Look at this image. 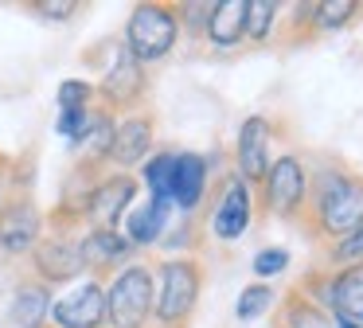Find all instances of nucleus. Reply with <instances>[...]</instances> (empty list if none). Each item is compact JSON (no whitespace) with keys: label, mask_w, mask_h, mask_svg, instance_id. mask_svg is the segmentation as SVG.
Returning a JSON list of instances; mask_svg holds the SVG:
<instances>
[{"label":"nucleus","mask_w":363,"mask_h":328,"mask_svg":"<svg viewBox=\"0 0 363 328\" xmlns=\"http://www.w3.org/2000/svg\"><path fill=\"white\" fill-rule=\"evenodd\" d=\"M141 195V184L137 176L118 168H106L94 184L86 187V199H82V215H86V226H106V231H121V219L129 215V207Z\"/></svg>","instance_id":"nucleus-9"},{"label":"nucleus","mask_w":363,"mask_h":328,"mask_svg":"<svg viewBox=\"0 0 363 328\" xmlns=\"http://www.w3.org/2000/svg\"><path fill=\"white\" fill-rule=\"evenodd\" d=\"M363 16L359 0H316L313 8V35H336V31L352 28L355 20Z\"/></svg>","instance_id":"nucleus-22"},{"label":"nucleus","mask_w":363,"mask_h":328,"mask_svg":"<svg viewBox=\"0 0 363 328\" xmlns=\"http://www.w3.org/2000/svg\"><path fill=\"white\" fill-rule=\"evenodd\" d=\"M207 192H211V164L203 153L191 148H176V164H172V184H168V203L176 215H196L203 207Z\"/></svg>","instance_id":"nucleus-15"},{"label":"nucleus","mask_w":363,"mask_h":328,"mask_svg":"<svg viewBox=\"0 0 363 328\" xmlns=\"http://www.w3.org/2000/svg\"><path fill=\"white\" fill-rule=\"evenodd\" d=\"M79 258L82 273L94 281H110L121 266H129L137 258V250L129 246V239L121 231H106V226H86L79 234Z\"/></svg>","instance_id":"nucleus-14"},{"label":"nucleus","mask_w":363,"mask_h":328,"mask_svg":"<svg viewBox=\"0 0 363 328\" xmlns=\"http://www.w3.org/2000/svg\"><path fill=\"white\" fill-rule=\"evenodd\" d=\"M285 8L277 0H246V43L250 47H269L277 43Z\"/></svg>","instance_id":"nucleus-21"},{"label":"nucleus","mask_w":363,"mask_h":328,"mask_svg":"<svg viewBox=\"0 0 363 328\" xmlns=\"http://www.w3.org/2000/svg\"><path fill=\"white\" fill-rule=\"evenodd\" d=\"M152 328H191L199 312V297L207 285V266L199 254H168L152 262Z\"/></svg>","instance_id":"nucleus-2"},{"label":"nucleus","mask_w":363,"mask_h":328,"mask_svg":"<svg viewBox=\"0 0 363 328\" xmlns=\"http://www.w3.org/2000/svg\"><path fill=\"white\" fill-rule=\"evenodd\" d=\"M328 312H332V320H347V324L363 328V262L332 270Z\"/></svg>","instance_id":"nucleus-19"},{"label":"nucleus","mask_w":363,"mask_h":328,"mask_svg":"<svg viewBox=\"0 0 363 328\" xmlns=\"http://www.w3.org/2000/svg\"><path fill=\"white\" fill-rule=\"evenodd\" d=\"M113 47V59L110 67L102 70V78L94 82V98L102 109H110L113 117H125V114H137V109H145V98H149V67H141V62L133 59V55L118 43Z\"/></svg>","instance_id":"nucleus-6"},{"label":"nucleus","mask_w":363,"mask_h":328,"mask_svg":"<svg viewBox=\"0 0 363 328\" xmlns=\"http://www.w3.org/2000/svg\"><path fill=\"white\" fill-rule=\"evenodd\" d=\"M359 262H363V226H359V231H352L347 239L320 246V266H328V270H340V266H359Z\"/></svg>","instance_id":"nucleus-26"},{"label":"nucleus","mask_w":363,"mask_h":328,"mask_svg":"<svg viewBox=\"0 0 363 328\" xmlns=\"http://www.w3.org/2000/svg\"><path fill=\"white\" fill-rule=\"evenodd\" d=\"M172 164H176V148H157L149 160L141 164V176L137 184L152 195V199H164L168 203V184H172Z\"/></svg>","instance_id":"nucleus-24"},{"label":"nucleus","mask_w":363,"mask_h":328,"mask_svg":"<svg viewBox=\"0 0 363 328\" xmlns=\"http://www.w3.org/2000/svg\"><path fill=\"white\" fill-rule=\"evenodd\" d=\"M308 176H313V164L301 153L285 148L269 160L266 180L258 184L254 199L266 215L285 219V223H301V211H305V199H308Z\"/></svg>","instance_id":"nucleus-5"},{"label":"nucleus","mask_w":363,"mask_h":328,"mask_svg":"<svg viewBox=\"0 0 363 328\" xmlns=\"http://www.w3.org/2000/svg\"><path fill=\"white\" fill-rule=\"evenodd\" d=\"M48 328H51V324H48Z\"/></svg>","instance_id":"nucleus-33"},{"label":"nucleus","mask_w":363,"mask_h":328,"mask_svg":"<svg viewBox=\"0 0 363 328\" xmlns=\"http://www.w3.org/2000/svg\"><path fill=\"white\" fill-rule=\"evenodd\" d=\"M254 211H258L254 187H246L235 172H227V176H223V184L215 187V195H211V211H207L203 231L211 234L219 246H230V242H238L246 231H250Z\"/></svg>","instance_id":"nucleus-8"},{"label":"nucleus","mask_w":363,"mask_h":328,"mask_svg":"<svg viewBox=\"0 0 363 328\" xmlns=\"http://www.w3.org/2000/svg\"><path fill=\"white\" fill-rule=\"evenodd\" d=\"M176 8H180V28H184V35H191L196 43H203L211 4H176Z\"/></svg>","instance_id":"nucleus-31"},{"label":"nucleus","mask_w":363,"mask_h":328,"mask_svg":"<svg viewBox=\"0 0 363 328\" xmlns=\"http://www.w3.org/2000/svg\"><path fill=\"white\" fill-rule=\"evenodd\" d=\"M79 234L82 231L48 226L43 239L35 242V250L28 254V273L35 281H43L48 289H67L71 281L86 278L82 273V258H79Z\"/></svg>","instance_id":"nucleus-7"},{"label":"nucleus","mask_w":363,"mask_h":328,"mask_svg":"<svg viewBox=\"0 0 363 328\" xmlns=\"http://www.w3.org/2000/svg\"><path fill=\"white\" fill-rule=\"evenodd\" d=\"M277 117L269 114H250L242 117L235 137V176L242 180L246 187L258 192V184L266 180V168L274 160V145H277Z\"/></svg>","instance_id":"nucleus-10"},{"label":"nucleus","mask_w":363,"mask_h":328,"mask_svg":"<svg viewBox=\"0 0 363 328\" xmlns=\"http://www.w3.org/2000/svg\"><path fill=\"white\" fill-rule=\"evenodd\" d=\"M51 301H55V289H48L43 281H35L32 273H24V278L16 281V289H12L9 320L16 328H48Z\"/></svg>","instance_id":"nucleus-17"},{"label":"nucleus","mask_w":363,"mask_h":328,"mask_svg":"<svg viewBox=\"0 0 363 328\" xmlns=\"http://www.w3.org/2000/svg\"><path fill=\"white\" fill-rule=\"evenodd\" d=\"M293 266V254H289V246H262L258 254L250 258V273H254V281H274V278H281L285 270Z\"/></svg>","instance_id":"nucleus-27"},{"label":"nucleus","mask_w":363,"mask_h":328,"mask_svg":"<svg viewBox=\"0 0 363 328\" xmlns=\"http://www.w3.org/2000/svg\"><path fill=\"white\" fill-rule=\"evenodd\" d=\"M51 328H106V281L79 278L55 293Z\"/></svg>","instance_id":"nucleus-12"},{"label":"nucleus","mask_w":363,"mask_h":328,"mask_svg":"<svg viewBox=\"0 0 363 328\" xmlns=\"http://www.w3.org/2000/svg\"><path fill=\"white\" fill-rule=\"evenodd\" d=\"M274 328H336V320L316 301H308L297 285H289V293L277 297L274 305Z\"/></svg>","instance_id":"nucleus-20"},{"label":"nucleus","mask_w":363,"mask_h":328,"mask_svg":"<svg viewBox=\"0 0 363 328\" xmlns=\"http://www.w3.org/2000/svg\"><path fill=\"white\" fill-rule=\"evenodd\" d=\"M313 8L316 0H305V4H289V20H281L277 28V43L281 47H297V43H313Z\"/></svg>","instance_id":"nucleus-25"},{"label":"nucleus","mask_w":363,"mask_h":328,"mask_svg":"<svg viewBox=\"0 0 363 328\" xmlns=\"http://www.w3.org/2000/svg\"><path fill=\"white\" fill-rule=\"evenodd\" d=\"M90 117H94V106L90 109H59V117H55V133L63 141H79L82 133H86V125H90Z\"/></svg>","instance_id":"nucleus-30"},{"label":"nucleus","mask_w":363,"mask_h":328,"mask_svg":"<svg viewBox=\"0 0 363 328\" xmlns=\"http://www.w3.org/2000/svg\"><path fill=\"white\" fill-rule=\"evenodd\" d=\"M172 215H176L172 203L145 195V203H133L129 215L121 219V234L129 239V246H133V250H149V246H157V242L168 234Z\"/></svg>","instance_id":"nucleus-16"},{"label":"nucleus","mask_w":363,"mask_h":328,"mask_svg":"<svg viewBox=\"0 0 363 328\" xmlns=\"http://www.w3.org/2000/svg\"><path fill=\"white\" fill-rule=\"evenodd\" d=\"M203 43L215 51H242L246 47V0H215L207 16Z\"/></svg>","instance_id":"nucleus-18"},{"label":"nucleus","mask_w":363,"mask_h":328,"mask_svg":"<svg viewBox=\"0 0 363 328\" xmlns=\"http://www.w3.org/2000/svg\"><path fill=\"white\" fill-rule=\"evenodd\" d=\"M32 16H40V20L48 23H71L74 16L82 12L79 0H32V4H24Z\"/></svg>","instance_id":"nucleus-29"},{"label":"nucleus","mask_w":363,"mask_h":328,"mask_svg":"<svg viewBox=\"0 0 363 328\" xmlns=\"http://www.w3.org/2000/svg\"><path fill=\"white\" fill-rule=\"evenodd\" d=\"M180 39H184V28H180V8L176 4H168V0H141V4L129 8L121 47L141 67H152V62L168 59Z\"/></svg>","instance_id":"nucleus-3"},{"label":"nucleus","mask_w":363,"mask_h":328,"mask_svg":"<svg viewBox=\"0 0 363 328\" xmlns=\"http://www.w3.org/2000/svg\"><path fill=\"white\" fill-rule=\"evenodd\" d=\"M277 289L269 285V281H250V285L238 289V301H235V320L238 324H250V320H262L274 312L277 305Z\"/></svg>","instance_id":"nucleus-23"},{"label":"nucleus","mask_w":363,"mask_h":328,"mask_svg":"<svg viewBox=\"0 0 363 328\" xmlns=\"http://www.w3.org/2000/svg\"><path fill=\"white\" fill-rule=\"evenodd\" d=\"M152 262L133 258L106 281V328H152Z\"/></svg>","instance_id":"nucleus-4"},{"label":"nucleus","mask_w":363,"mask_h":328,"mask_svg":"<svg viewBox=\"0 0 363 328\" xmlns=\"http://www.w3.org/2000/svg\"><path fill=\"white\" fill-rule=\"evenodd\" d=\"M152 153H157V114L152 109H137V114L118 117V125H113L110 168H118V172L141 168Z\"/></svg>","instance_id":"nucleus-13"},{"label":"nucleus","mask_w":363,"mask_h":328,"mask_svg":"<svg viewBox=\"0 0 363 328\" xmlns=\"http://www.w3.org/2000/svg\"><path fill=\"white\" fill-rule=\"evenodd\" d=\"M94 82L90 78H63L55 90V106L59 109H90L94 106Z\"/></svg>","instance_id":"nucleus-28"},{"label":"nucleus","mask_w":363,"mask_h":328,"mask_svg":"<svg viewBox=\"0 0 363 328\" xmlns=\"http://www.w3.org/2000/svg\"><path fill=\"white\" fill-rule=\"evenodd\" d=\"M363 226V172L344 160H324L308 176V199L301 211V231L316 242L347 239Z\"/></svg>","instance_id":"nucleus-1"},{"label":"nucleus","mask_w":363,"mask_h":328,"mask_svg":"<svg viewBox=\"0 0 363 328\" xmlns=\"http://www.w3.org/2000/svg\"><path fill=\"white\" fill-rule=\"evenodd\" d=\"M12 172H16V160H12L9 153H0V203L9 199V195L28 192V187H20V184H16V176H12Z\"/></svg>","instance_id":"nucleus-32"},{"label":"nucleus","mask_w":363,"mask_h":328,"mask_svg":"<svg viewBox=\"0 0 363 328\" xmlns=\"http://www.w3.org/2000/svg\"><path fill=\"white\" fill-rule=\"evenodd\" d=\"M43 231H48V211H40L32 192L9 195L0 203V250L9 258H28Z\"/></svg>","instance_id":"nucleus-11"}]
</instances>
